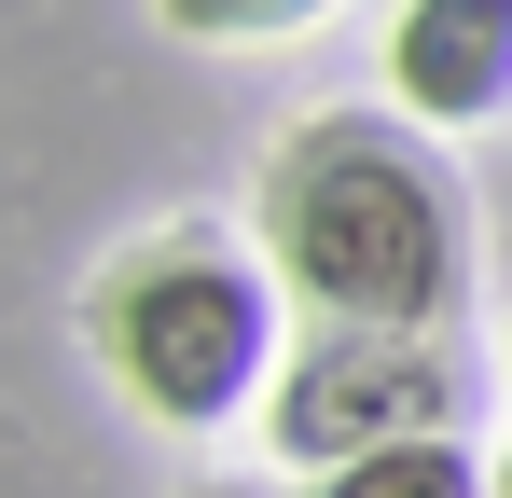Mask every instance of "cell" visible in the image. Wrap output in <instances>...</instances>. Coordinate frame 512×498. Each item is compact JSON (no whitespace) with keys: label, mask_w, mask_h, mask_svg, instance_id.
I'll use <instances>...</instances> for the list:
<instances>
[{"label":"cell","mask_w":512,"mask_h":498,"mask_svg":"<svg viewBox=\"0 0 512 498\" xmlns=\"http://www.w3.org/2000/svg\"><path fill=\"white\" fill-rule=\"evenodd\" d=\"M388 97L443 125H499L512 111V0H402L388 14Z\"/></svg>","instance_id":"277c9868"},{"label":"cell","mask_w":512,"mask_h":498,"mask_svg":"<svg viewBox=\"0 0 512 498\" xmlns=\"http://www.w3.org/2000/svg\"><path fill=\"white\" fill-rule=\"evenodd\" d=\"M263 263L305 319L457 332L471 305V194L416 111H319L263 153Z\"/></svg>","instance_id":"6da1fadb"},{"label":"cell","mask_w":512,"mask_h":498,"mask_svg":"<svg viewBox=\"0 0 512 498\" xmlns=\"http://www.w3.org/2000/svg\"><path fill=\"white\" fill-rule=\"evenodd\" d=\"M443 429H471V346H457V332L319 319L291 360H277V402H263V443H277L291 471H346V457L443 443Z\"/></svg>","instance_id":"3957f363"},{"label":"cell","mask_w":512,"mask_h":498,"mask_svg":"<svg viewBox=\"0 0 512 498\" xmlns=\"http://www.w3.org/2000/svg\"><path fill=\"white\" fill-rule=\"evenodd\" d=\"M499 498H512V457H499Z\"/></svg>","instance_id":"52a82bcc"},{"label":"cell","mask_w":512,"mask_h":498,"mask_svg":"<svg viewBox=\"0 0 512 498\" xmlns=\"http://www.w3.org/2000/svg\"><path fill=\"white\" fill-rule=\"evenodd\" d=\"M319 498H499V457H471V443L443 429V443H388V457L319 471Z\"/></svg>","instance_id":"5b68a950"},{"label":"cell","mask_w":512,"mask_h":498,"mask_svg":"<svg viewBox=\"0 0 512 498\" xmlns=\"http://www.w3.org/2000/svg\"><path fill=\"white\" fill-rule=\"evenodd\" d=\"M236 498H250V485H236Z\"/></svg>","instance_id":"ba28073f"},{"label":"cell","mask_w":512,"mask_h":498,"mask_svg":"<svg viewBox=\"0 0 512 498\" xmlns=\"http://www.w3.org/2000/svg\"><path fill=\"white\" fill-rule=\"evenodd\" d=\"M180 42H291V28H319V14H346V0H153Z\"/></svg>","instance_id":"8992f818"},{"label":"cell","mask_w":512,"mask_h":498,"mask_svg":"<svg viewBox=\"0 0 512 498\" xmlns=\"http://www.w3.org/2000/svg\"><path fill=\"white\" fill-rule=\"evenodd\" d=\"M277 263L236 236H208V222H180V236H139L111 277L84 291V332L97 360H111V388L153 415V429H236V415L277 402Z\"/></svg>","instance_id":"7a4b0ae2"}]
</instances>
